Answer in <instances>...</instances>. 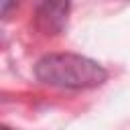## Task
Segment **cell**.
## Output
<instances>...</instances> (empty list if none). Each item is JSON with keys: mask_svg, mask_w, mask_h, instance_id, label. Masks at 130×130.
I'll return each instance as SVG.
<instances>
[{"mask_svg": "<svg viewBox=\"0 0 130 130\" xmlns=\"http://www.w3.org/2000/svg\"><path fill=\"white\" fill-rule=\"evenodd\" d=\"M35 75L47 85L65 89H89L108 79V71L93 59L75 53H51L37 61Z\"/></svg>", "mask_w": 130, "mask_h": 130, "instance_id": "6da1fadb", "label": "cell"}, {"mask_svg": "<svg viewBox=\"0 0 130 130\" xmlns=\"http://www.w3.org/2000/svg\"><path fill=\"white\" fill-rule=\"evenodd\" d=\"M71 0H43L37 10V24L43 32L55 35L65 26Z\"/></svg>", "mask_w": 130, "mask_h": 130, "instance_id": "7a4b0ae2", "label": "cell"}, {"mask_svg": "<svg viewBox=\"0 0 130 130\" xmlns=\"http://www.w3.org/2000/svg\"><path fill=\"white\" fill-rule=\"evenodd\" d=\"M14 2H16V0H2V14H4V16L10 12V8H12Z\"/></svg>", "mask_w": 130, "mask_h": 130, "instance_id": "3957f363", "label": "cell"}]
</instances>
